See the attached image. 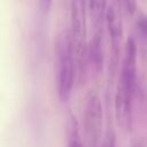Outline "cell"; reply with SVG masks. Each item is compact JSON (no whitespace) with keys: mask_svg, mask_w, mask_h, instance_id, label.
Instances as JSON below:
<instances>
[{"mask_svg":"<svg viewBox=\"0 0 147 147\" xmlns=\"http://www.w3.org/2000/svg\"><path fill=\"white\" fill-rule=\"evenodd\" d=\"M88 65L92 71L99 74L103 65V51H102V25L94 28V33L88 45Z\"/></svg>","mask_w":147,"mask_h":147,"instance_id":"cell-7","label":"cell"},{"mask_svg":"<svg viewBox=\"0 0 147 147\" xmlns=\"http://www.w3.org/2000/svg\"><path fill=\"white\" fill-rule=\"evenodd\" d=\"M100 147H116V138H115V132L114 130L108 126L105 137L102 138Z\"/></svg>","mask_w":147,"mask_h":147,"instance_id":"cell-9","label":"cell"},{"mask_svg":"<svg viewBox=\"0 0 147 147\" xmlns=\"http://www.w3.org/2000/svg\"><path fill=\"white\" fill-rule=\"evenodd\" d=\"M137 79V46L133 38H129L124 45L123 60L121 64L118 87L134 92Z\"/></svg>","mask_w":147,"mask_h":147,"instance_id":"cell-4","label":"cell"},{"mask_svg":"<svg viewBox=\"0 0 147 147\" xmlns=\"http://www.w3.org/2000/svg\"><path fill=\"white\" fill-rule=\"evenodd\" d=\"M105 21L107 24V29L109 31L110 36V67L111 70H115L118 62V55H119V46L123 37V28H122V21L121 16L118 14V10L115 6H109L106 9V16Z\"/></svg>","mask_w":147,"mask_h":147,"instance_id":"cell-5","label":"cell"},{"mask_svg":"<svg viewBox=\"0 0 147 147\" xmlns=\"http://www.w3.org/2000/svg\"><path fill=\"white\" fill-rule=\"evenodd\" d=\"M103 110L99 95L90 92L84 107V142L85 147H100Z\"/></svg>","mask_w":147,"mask_h":147,"instance_id":"cell-3","label":"cell"},{"mask_svg":"<svg viewBox=\"0 0 147 147\" xmlns=\"http://www.w3.org/2000/svg\"><path fill=\"white\" fill-rule=\"evenodd\" d=\"M67 147H83V140L79 133V127L77 119L71 116L69 119V131H68V144Z\"/></svg>","mask_w":147,"mask_h":147,"instance_id":"cell-8","label":"cell"},{"mask_svg":"<svg viewBox=\"0 0 147 147\" xmlns=\"http://www.w3.org/2000/svg\"><path fill=\"white\" fill-rule=\"evenodd\" d=\"M52 2H53V0H38L39 10L42 14H48L52 8Z\"/></svg>","mask_w":147,"mask_h":147,"instance_id":"cell-12","label":"cell"},{"mask_svg":"<svg viewBox=\"0 0 147 147\" xmlns=\"http://www.w3.org/2000/svg\"><path fill=\"white\" fill-rule=\"evenodd\" d=\"M133 147H144V146H142V145H141L140 142H137V144H136V145H134Z\"/></svg>","mask_w":147,"mask_h":147,"instance_id":"cell-13","label":"cell"},{"mask_svg":"<svg viewBox=\"0 0 147 147\" xmlns=\"http://www.w3.org/2000/svg\"><path fill=\"white\" fill-rule=\"evenodd\" d=\"M76 79V65L70 31L59 33L55 42V80L56 92L61 102L69 101Z\"/></svg>","mask_w":147,"mask_h":147,"instance_id":"cell-1","label":"cell"},{"mask_svg":"<svg viewBox=\"0 0 147 147\" xmlns=\"http://www.w3.org/2000/svg\"><path fill=\"white\" fill-rule=\"evenodd\" d=\"M70 22V38L76 65V79L79 84H84L88 71V44L84 0H71Z\"/></svg>","mask_w":147,"mask_h":147,"instance_id":"cell-2","label":"cell"},{"mask_svg":"<svg viewBox=\"0 0 147 147\" xmlns=\"http://www.w3.org/2000/svg\"><path fill=\"white\" fill-rule=\"evenodd\" d=\"M123 6L129 15H133L137 9V0H123Z\"/></svg>","mask_w":147,"mask_h":147,"instance_id":"cell-11","label":"cell"},{"mask_svg":"<svg viewBox=\"0 0 147 147\" xmlns=\"http://www.w3.org/2000/svg\"><path fill=\"white\" fill-rule=\"evenodd\" d=\"M134 92L127 91L125 88L118 87L116 88L115 94V117L117 124L121 129L127 133L132 131V101H133Z\"/></svg>","mask_w":147,"mask_h":147,"instance_id":"cell-6","label":"cell"},{"mask_svg":"<svg viewBox=\"0 0 147 147\" xmlns=\"http://www.w3.org/2000/svg\"><path fill=\"white\" fill-rule=\"evenodd\" d=\"M137 30L140 36L147 40V15H140L137 20Z\"/></svg>","mask_w":147,"mask_h":147,"instance_id":"cell-10","label":"cell"}]
</instances>
